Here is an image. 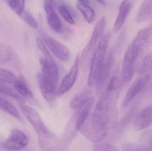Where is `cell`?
Listing matches in <instances>:
<instances>
[{
  "label": "cell",
  "mask_w": 152,
  "mask_h": 151,
  "mask_svg": "<svg viewBox=\"0 0 152 151\" xmlns=\"http://www.w3.org/2000/svg\"><path fill=\"white\" fill-rule=\"evenodd\" d=\"M110 103L100 98L89 120L80 130L88 139L94 143L101 142L106 136L110 120Z\"/></svg>",
  "instance_id": "cell-1"
},
{
  "label": "cell",
  "mask_w": 152,
  "mask_h": 151,
  "mask_svg": "<svg viewBox=\"0 0 152 151\" xmlns=\"http://www.w3.org/2000/svg\"><path fill=\"white\" fill-rule=\"evenodd\" d=\"M110 39L109 33L103 36L93 55L90 63V72L88 77V85L90 87L96 86L106 56L105 54Z\"/></svg>",
  "instance_id": "cell-2"
},
{
  "label": "cell",
  "mask_w": 152,
  "mask_h": 151,
  "mask_svg": "<svg viewBox=\"0 0 152 151\" xmlns=\"http://www.w3.org/2000/svg\"><path fill=\"white\" fill-rule=\"evenodd\" d=\"M105 24V17H102L96 25L89 42L83 50L80 56V62L81 67L85 71L87 70L90 66L94 53L102 38Z\"/></svg>",
  "instance_id": "cell-3"
},
{
  "label": "cell",
  "mask_w": 152,
  "mask_h": 151,
  "mask_svg": "<svg viewBox=\"0 0 152 151\" xmlns=\"http://www.w3.org/2000/svg\"><path fill=\"white\" fill-rule=\"evenodd\" d=\"M144 48L134 40L126 51L122 64L121 74L122 85L129 82L134 73L135 65L137 57Z\"/></svg>",
  "instance_id": "cell-4"
},
{
  "label": "cell",
  "mask_w": 152,
  "mask_h": 151,
  "mask_svg": "<svg viewBox=\"0 0 152 151\" xmlns=\"http://www.w3.org/2000/svg\"><path fill=\"white\" fill-rule=\"evenodd\" d=\"M19 106L22 113L33 126L38 136L50 132L35 110L23 104H20Z\"/></svg>",
  "instance_id": "cell-5"
},
{
  "label": "cell",
  "mask_w": 152,
  "mask_h": 151,
  "mask_svg": "<svg viewBox=\"0 0 152 151\" xmlns=\"http://www.w3.org/2000/svg\"><path fill=\"white\" fill-rule=\"evenodd\" d=\"M41 35L43 41L56 57L64 62L69 60L70 52L65 45L46 34L42 33Z\"/></svg>",
  "instance_id": "cell-6"
},
{
  "label": "cell",
  "mask_w": 152,
  "mask_h": 151,
  "mask_svg": "<svg viewBox=\"0 0 152 151\" xmlns=\"http://www.w3.org/2000/svg\"><path fill=\"white\" fill-rule=\"evenodd\" d=\"M80 62V57L79 55L76 56L74 64L69 72L63 78L60 85L57 90V96L60 97L69 91L75 82Z\"/></svg>",
  "instance_id": "cell-7"
},
{
  "label": "cell",
  "mask_w": 152,
  "mask_h": 151,
  "mask_svg": "<svg viewBox=\"0 0 152 151\" xmlns=\"http://www.w3.org/2000/svg\"><path fill=\"white\" fill-rule=\"evenodd\" d=\"M28 143L27 136L20 130L14 129L12 130L3 145L6 150H19L25 148Z\"/></svg>",
  "instance_id": "cell-8"
},
{
  "label": "cell",
  "mask_w": 152,
  "mask_h": 151,
  "mask_svg": "<svg viewBox=\"0 0 152 151\" xmlns=\"http://www.w3.org/2000/svg\"><path fill=\"white\" fill-rule=\"evenodd\" d=\"M42 66V75L50 82L58 87L59 72L58 66L53 59L41 58L40 59Z\"/></svg>",
  "instance_id": "cell-9"
},
{
  "label": "cell",
  "mask_w": 152,
  "mask_h": 151,
  "mask_svg": "<svg viewBox=\"0 0 152 151\" xmlns=\"http://www.w3.org/2000/svg\"><path fill=\"white\" fill-rule=\"evenodd\" d=\"M150 79V76L145 75L137 79L129 87L123 101V105L126 106L143 89Z\"/></svg>",
  "instance_id": "cell-10"
},
{
  "label": "cell",
  "mask_w": 152,
  "mask_h": 151,
  "mask_svg": "<svg viewBox=\"0 0 152 151\" xmlns=\"http://www.w3.org/2000/svg\"><path fill=\"white\" fill-rule=\"evenodd\" d=\"M113 60V57L112 53L110 52L105 56L102 67L96 84V91L98 93H100L102 91L108 80L111 70Z\"/></svg>",
  "instance_id": "cell-11"
},
{
  "label": "cell",
  "mask_w": 152,
  "mask_h": 151,
  "mask_svg": "<svg viewBox=\"0 0 152 151\" xmlns=\"http://www.w3.org/2000/svg\"><path fill=\"white\" fill-rule=\"evenodd\" d=\"M37 80L41 93L47 102H53L57 96V87L47 81L41 73L37 75Z\"/></svg>",
  "instance_id": "cell-12"
},
{
  "label": "cell",
  "mask_w": 152,
  "mask_h": 151,
  "mask_svg": "<svg viewBox=\"0 0 152 151\" xmlns=\"http://www.w3.org/2000/svg\"><path fill=\"white\" fill-rule=\"evenodd\" d=\"M44 6L46 13L47 21L50 27L55 32L61 33L62 31V24L55 12L50 1H45Z\"/></svg>",
  "instance_id": "cell-13"
},
{
  "label": "cell",
  "mask_w": 152,
  "mask_h": 151,
  "mask_svg": "<svg viewBox=\"0 0 152 151\" xmlns=\"http://www.w3.org/2000/svg\"><path fill=\"white\" fill-rule=\"evenodd\" d=\"M152 125V105L141 112L136 118L134 127L136 130H141Z\"/></svg>",
  "instance_id": "cell-14"
},
{
  "label": "cell",
  "mask_w": 152,
  "mask_h": 151,
  "mask_svg": "<svg viewBox=\"0 0 152 151\" xmlns=\"http://www.w3.org/2000/svg\"><path fill=\"white\" fill-rule=\"evenodd\" d=\"M94 103V98H90L82 106L78 109L77 116L76 119L75 129L80 130L87 121L90 114V110Z\"/></svg>",
  "instance_id": "cell-15"
},
{
  "label": "cell",
  "mask_w": 152,
  "mask_h": 151,
  "mask_svg": "<svg viewBox=\"0 0 152 151\" xmlns=\"http://www.w3.org/2000/svg\"><path fill=\"white\" fill-rule=\"evenodd\" d=\"M39 146L43 151H55L58 146L57 137L50 132L46 134L38 137Z\"/></svg>",
  "instance_id": "cell-16"
},
{
  "label": "cell",
  "mask_w": 152,
  "mask_h": 151,
  "mask_svg": "<svg viewBox=\"0 0 152 151\" xmlns=\"http://www.w3.org/2000/svg\"><path fill=\"white\" fill-rule=\"evenodd\" d=\"M131 6V1H124L121 3L120 6L118 13L113 26V30L114 32H118L122 27L129 13L130 12Z\"/></svg>",
  "instance_id": "cell-17"
},
{
  "label": "cell",
  "mask_w": 152,
  "mask_h": 151,
  "mask_svg": "<svg viewBox=\"0 0 152 151\" xmlns=\"http://www.w3.org/2000/svg\"><path fill=\"white\" fill-rule=\"evenodd\" d=\"M152 18V0L145 1L140 7L136 17L138 23L145 22Z\"/></svg>",
  "instance_id": "cell-18"
},
{
  "label": "cell",
  "mask_w": 152,
  "mask_h": 151,
  "mask_svg": "<svg viewBox=\"0 0 152 151\" xmlns=\"http://www.w3.org/2000/svg\"><path fill=\"white\" fill-rule=\"evenodd\" d=\"M13 84L16 92H18L20 96L27 98L33 97V93L23 77H20L17 78Z\"/></svg>",
  "instance_id": "cell-19"
},
{
  "label": "cell",
  "mask_w": 152,
  "mask_h": 151,
  "mask_svg": "<svg viewBox=\"0 0 152 151\" xmlns=\"http://www.w3.org/2000/svg\"><path fill=\"white\" fill-rule=\"evenodd\" d=\"M89 1H78L77 8L84 16L88 23H91L94 20L95 13L94 10L89 5Z\"/></svg>",
  "instance_id": "cell-20"
},
{
  "label": "cell",
  "mask_w": 152,
  "mask_h": 151,
  "mask_svg": "<svg viewBox=\"0 0 152 151\" xmlns=\"http://www.w3.org/2000/svg\"><path fill=\"white\" fill-rule=\"evenodd\" d=\"M92 97L90 90H84L78 94L72 99L70 103V108L74 110H78Z\"/></svg>",
  "instance_id": "cell-21"
},
{
  "label": "cell",
  "mask_w": 152,
  "mask_h": 151,
  "mask_svg": "<svg viewBox=\"0 0 152 151\" xmlns=\"http://www.w3.org/2000/svg\"><path fill=\"white\" fill-rule=\"evenodd\" d=\"M0 110L9 113L18 120H21V117L17 108L10 102L0 98Z\"/></svg>",
  "instance_id": "cell-22"
},
{
  "label": "cell",
  "mask_w": 152,
  "mask_h": 151,
  "mask_svg": "<svg viewBox=\"0 0 152 151\" xmlns=\"http://www.w3.org/2000/svg\"><path fill=\"white\" fill-rule=\"evenodd\" d=\"M58 9L63 18L69 24L74 25L75 24L73 17L72 9L68 4L65 3L61 2L58 4Z\"/></svg>",
  "instance_id": "cell-23"
},
{
  "label": "cell",
  "mask_w": 152,
  "mask_h": 151,
  "mask_svg": "<svg viewBox=\"0 0 152 151\" xmlns=\"http://www.w3.org/2000/svg\"><path fill=\"white\" fill-rule=\"evenodd\" d=\"M0 92L9 96L18 101L20 104H23L25 102L24 98L18 92L13 90L8 86H6L3 82L0 81Z\"/></svg>",
  "instance_id": "cell-24"
},
{
  "label": "cell",
  "mask_w": 152,
  "mask_h": 151,
  "mask_svg": "<svg viewBox=\"0 0 152 151\" xmlns=\"http://www.w3.org/2000/svg\"><path fill=\"white\" fill-rule=\"evenodd\" d=\"M13 54L12 49L8 46H0V64H4L11 59Z\"/></svg>",
  "instance_id": "cell-25"
},
{
  "label": "cell",
  "mask_w": 152,
  "mask_h": 151,
  "mask_svg": "<svg viewBox=\"0 0 152 151\" xmlns=\"http://www.w3.org/2000/svg\"><path fill=\"white\" fill-rule=\"evenodd\" d=\"M16 79L17 77L13 73L0 67V81L3 83L13 84Z\"/></svg>",
  "instance_id": "cell-26"
},
{
  "label": "cell",
  "mask_w": 152,
  "mask_h": 151,
  "mask_svg": "<svg viewBox=\"0 0 152 151\" xmlns=\"http://www.w3.org/2000/svg\"><path fill=\"white\" fill-rule=\"evenodd\" d=\"M7 3L11 9L19 16H20L25 11V1H24L9 0Z\"/></svg>",
  "instance_id": "cell-27"
},
{
  "label": "cell",
  "mask_w": 152,
  "mask_h": 151,
  "mask_svg": "<svg viewBox=\"0 0 152 151\" xmlns=\"http://www.w3.org/2000/svg\"><path fill=\"white\" fill-rule=\"evenodd\" d=\"M20 16L31 27L34 28H37L38 27L37 21L33 15L28 12L25 10Z\"/></svg>",
  "instance_id": "cell-28"
},
{
  "label": "cell",
  "mask_w": 152,
  "mask_h": 151,
  "mask_svg": "<svg viewBox=\"0 0 152 151\" xmlns=\"http://www.w3.org/2000/svg\"><path fill=\"white\" fill-rule=\"evenodd\" d=\"M94 151H119L118 148L108 143L96 144L94 148Z\"/></svg>",
  "instance_id": "cell-29"
},
{
  "label": "cell",
  "mask_w": 152,
  "mask_h": 151,
  "mask_svg": "<svg viewBox=\"0 0 152 151\" xmlns=\"http://www.w3.org/2000/svg\"><path fill=\"white\" fill-rule=\"evenodd\" d=\"M36 44L38 49L41 51V52L44 55L45 57L47 58H51L52 56H51L50 52L48 51L47 49L46 48L45 46L42 41L39 39V38H36Z\"/></svg>",
  "instance_id": "cell-30"
},
{
  "label": "cell",
  "mask_w": 152,
  "mask_h": 151,
  "mask_svg": "<svg viewBox=\"0 0 152 151\" xmlns=\"http://www.w3.org/2000/svg\"><path fill=\"white\" fill-rule=\"evenodd\" d=\"M123 151H141L137 144L130 142H125L122 145Z\"/></svg>",
  "instance_id": "cell-31"
},
{
  "label": "cell",
  "mask_w": 152,
  "mask_h": 151,
  "mask_svg": "<svg viewBox=\"0 0 152 151\" xmlns=\"http://www.w3.org/2000/svg\"><path fill=\"white\" fill-rule=\"evenodd\" d=\"M97 2H99V3L101 4H103V5H105V1H102V0H100V1H97Z\"/></svg>",
  "instance_id": "cell-32"
}]
</instances>
